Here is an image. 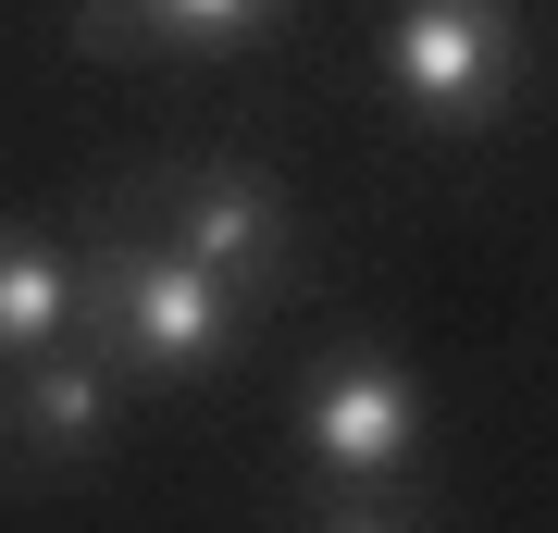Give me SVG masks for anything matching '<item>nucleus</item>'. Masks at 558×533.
Segmentation results:
<instances>
[{
    "mask_svg": "<svg viewBox=\"0 0 558 533\" xmlns=\"http://www.w3.org/2000/svg\"><path fill=\"white\" fill-rule=\"evenodd\" d=\"M248 311L260 298L211 261H186L174 237H149L137 211L87 223V336H100L137 385H211L248 360Z\"/></svg>",
    "mask_w": 558,
    "mask_h": 533,
    "instance_id": "obj_1",
    "label": "nucleus"
},
{
    "mask_svg": "<svg viewBox=\"0 0 558 533\" xmlns=\"http://www.w3.org/2000/svg\"><path fill=\"white\" fill-rule=\"evenodd\" d=\"M373 62H385V99L422 137H484L521 99L534 38H521V0H385Z\"/></svg>",
    "mask_w": 558,
    "mask_h": 533,
    "instance_id": "obj_2",
    "label": "nucleus"
},
{
    "mask_svg": "<svg viewBox=\"0 0 558 533\" xmlns=\"http://www.w3.org/2000/svg\"><path fill=\"white\" fill-rule=\"evenodd\" d=\"M286 435H299L311 459V484L323 496H398L422 472V435H435V410H422V373L398 348H373V336H348V348H323L299 397H286Z\"/></svg>",
    "mask_w": 558,
    "mask_h": 533,
    "instance_id": "obj_3",
    "label": "nucleus"
},
{
    "mask_svg": "<svg viewBox=\"0 0 558 533\" xmlns=\"http://www.w3.org/2000/svg\"><path fill=\"white\" fill-rule=\"evenodd\" d=\"M124 211H137L149 237H174L186 261L236 274L248 298H274L286 274H299V211H286V186L248 174V161H174V174H149Z\"/></svg>",
    "mask_w": 558,
    "mask_h": 533,
    "instance_id": "obj_4",
    "label": "nucleus"
},
{
    "mask_svg": "<svg viewBox=\"0 0 558 533\" xmlns=\"http://www.w3.org/2000/svg\"><path fill=\"white\" fill-rule=\"evenodd\" d=\"M124 397H137V373H124L100 336H62L38 360H13V447L38 459V472H87V459H112V435H124Z\"/></svg>",
    "mask_w": 558,
    "mask_h": 533,
    "instance_id": "obj_5",
    "label": "nucleus"
},
{
    "mask_svg": "<svg viewBox=\"0 0 558 533\" xmlns=\"http://www.w3.org/2000/svg\"><path fill=\"white\" fill-rule=\"evenodd\" d=\"M299 0H75L87 50H174V62H236L274 50Z\"/></svg>",
    "mask_w": 558,
    "mask_h": 533,
    "instance_id": "obj_6",
    "label": "nucleus"
},
{
    "mask_svg": "<svg viewBox=\"0 0 558 533\" xmlns=\"http://www.w3.org/2000/svg\"><path fill=\"white\" fill-rule=\"evenodd\" d=\"M62 336H87V237H50V223L0 211V373L62 348Z\"/></svg>",
    "mask_w": 558,
    "mask_h": 533,
    "instance_id": "obj_7",
    "label": "nucleus"
},
{
    "mask_svg": "<svg viewBox=\"0 0 558 533\" xmlns=\"http://www.w3.org/2000/svg\"><path fill=\"white\" fill-rule=\"evenodd\" d=\"M311 533H422V521H410V509H385V496H323Z\"/></svg>",
    "mask_w": 558,
    "mask_h": 533,
    "instance_id": "obj_8",
    "label": "nucleus"
},
{
    "mask_svg": "<svg viewBox=\"0 0 558 533\" xmlns=\"http://www.w3.org/2000/svg\"><path fill=\"white\" fill-rule=\"evenodd\" d=\"M0 447H13V385H0Z\"/></svg>",
    "mask_w": 558,
    "mask_h": 533,
    "instance_id": "obj_9",
    "label": "nucleus"
}]
</instances>
